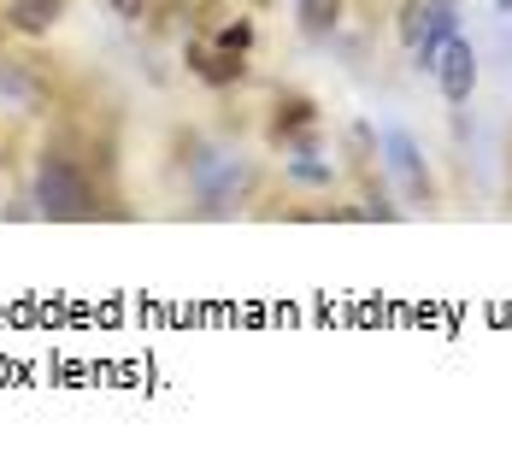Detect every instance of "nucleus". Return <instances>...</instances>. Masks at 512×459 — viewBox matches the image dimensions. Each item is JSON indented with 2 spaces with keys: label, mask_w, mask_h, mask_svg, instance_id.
I'll return each instance as SVG.
<instances>
[{
  "label": "nucleus",
  "mask_w": 512,
  "mask_h": 459,
  "mask_svg": "<svg viewBox=\"0 0 512 459\" xmlns=\"http://www.w3.org/2000/svg\"><path fill=\"white\" fill-rule=\"evenodd\" d=\"M454 24H460V0H401V24L395 30H401V42L412 48L418 71H430L442 42L454 36Z\"/></svg>",
  "instance_id": "obj_2"
},
{
  "label": "nucleus",
  "mask_w": 512,
  "mask_h": 459,
  "mask_svg": "<svg viewBox=\"0 0 512 459\" xmlns=\"http://www.w3.org/2000/svg\"><path fill=\"white\" fill-rule=\"evenodd\" d=\"M59 6H65V0H6V24L24 30V36H42V30H53Z\"/></svg>",
  "instance_id": "obj_6"
},
{
  "label": "nucleus",
  "mask_w": 512,
  "mask_h": 459,
  "mask_svg": "<svg viewBox=\"0 0 512 459\" xmlns=\"http://www.w3.org/2000/svg\"><path fill=\"white\" fill-rule=\"evenodd\" d=\"M301 24H307L312 36L330 30V24H336V0H301Z\"/></svg>",
  "instance_id": "obj_8"
},
{
  "label": "nucleus",
  "mask_w": 512,
  "mask_h": 459,
  "mask_svg": "<svg viewBox=\"0 0 512 459\" xmlns=\"http://www.w3.org/2000/svg\"><path fill=\"white\" fill-rule=\"evenodd\" d=\"M218 42H224V48H236V53H248V42H254V24H224V30H218Z\"/></svg>",
  "instance_id": "obj_9"
},
{
  "label": "nucleus",
  "mask_w": 512,
  "mask_h": 459,
  "mask_svg": "<svg viewBox=\"0 0 512 459\" xmlns=\"http://www.w3.org/2000/svg\"><path fill=\"white\" fill-rule=\"evenodd\" d=\"M430 77L442 83V95H448L454 106L471 101V89H477V53H471V42L448 36V42H442V53H436V65H430Z\"/></svg>",
  "instance_id": "obj_3"
},
{
  "label": "nucleus",
  "mask_w": 512,
  "mask_h": 459,
  "mask_svg": "<svg viewBox=\"0 0 512 459\" xmlns=\"http://www.w3.org/2000/svg\"><path fill=\"white\" fill-rule=\"evenodd\" d=\"M307 124H312V106H307V101H289V106H277V124H271V136L283 142L289 130H307Z\"/></svg>",
  "instance_id": "obj_7"
},
{
  "label": "nucleus",
  "mask_w": 512,
  "mask_h": 459,
  "mask_svg": "<svg viewBox=\"0 0 512 459\" xmlns=\"http://www.w3.org/2000/svg\"><path fill=\"white\" fill-rule=\"evenodd\" d=\"M289 171H295V177H301V183H330V171H324V165H307V159H295V165H289Z\"/></svg>",
  "instance_id": "obj_10"
},
{
  "label": "nucleus",
  "mask_w": 512,
  "mask_h": 459,
  "mask_svg": "<svg viewBox=\"0 0 512 459\" xmlns=\"http://www.w3.org/2000/svg\"><path fill=\"white\" fill-rule=\"evenodd\" d=\"M189 65H195V77L212 83V89H224V83H242V53L224 48V42H189Z\"/></svg>",
  "instance_id": "obj_4"
},
{
  "label": "nucleus",
  "mask_w": 512,
  "mask_h": 459,
  "mask_svg": "<svg viewBox=\"0 0 512 459\" xmlns=\"http://www.w3.org/2000/svg\"><path fill=\"white\" fill-rule=\"evenodd\" d=\"M389 165H395V177L407 183V195L412 201H424L430 195V177H424V159H418V148H412V136H401V130H389Z\"/></svg>",
  "instance_id": "obj_5"
},
{
  "label": "nucleus",
  "mask_w": 512,
  "mask_h": 459,
  "mask_svg": "<svg viewBox=\"0 0 512 459\" xmlns=\"http://www.w3.org/2000/svg\"><path fill=\"white\" fill-rule=\"evenodd\" d=\"M112 6H118L124 18H142V0H112Z\"/></svg>",
  "instance_id": "obj_11"
},
{
  "label": "nucleus",
  "mask_w": 512,
  "mask_h": 459,
  "mask_svg": "<svg viewBox=\"0 0 512 459\" xmlns=\"http://www.w3.org/2000/svg\"><path fill=\"white\" fill-rule=\"evenodd\" d=\"M36 212H42V218H89V212H95L89 177H83L65 153H48V159L36 165Z\"/></svg>",
  "instance_id": "obj_1"
}]
</instances>
